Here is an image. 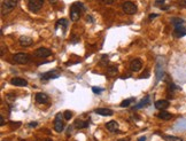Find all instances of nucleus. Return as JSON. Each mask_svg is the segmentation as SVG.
Segmentation results:
<instances>
[{"label": "nucleus", "mask_w": 186, "mask_h": 141, "mask_svg": "<svg viewBox=\"0 0 186 141\" xmlns=\"http://www.w3.org/2000/svg\"><path fill=\"white\" fill-rule=\"evenodd\" d=\"M84 6L80 4V2H75V4H72V6H71L70 8V18L75 22V21H77L78 18L80 17V15H82V13L84 12Z\"/></svg>", "instance_id": "nucleus-1"}, {"label": "nucleus", "mask_w": 186, "mask_h": 141, "mask_svg": "<svg viewBox=\"0 0 186 141\" xmlns=\"http://www.w3.org/2000/svg\"><path fill=\"white\" fill-rule=\"evenodd\" d=\"M16 5H18V0H4L2 6H1V9H2L1 13H2V15L10 13L13 9L16 7Z\"/></svg>", "instance_id": "nucleus-2"}, {"label": "nucleus", "mask_w": 186, "mask_h": 141, "mask_svg": "<svg viewBox=\"0 0 186 141\" xmlns=\"http://www.w3.org/2000/svg\"><path fill=\"white\" fill-rule=\"evenodd\" d=\"M122 8H123V12L128 15H133L137 13V6L131 2V1H126L122 5Z\"/></svg>", "instance_id": "nucleus-3"}, {"label": "nucleus", "mask_w": 186, "mask_h": 141, "mask_svg": "<svg viewBox=\"0 0 186 141\" xmlns=\"http://www.w3.org/2000/svg\"><path fill=\"white\" fill-rule=\"evenodd\" d=\"M44 1L45 0H29V2H28V7L29 9L31 10V12H38L39 9L43 7V5H44Z\"/></svg>", "instance_id": "nucleus-4"}, {"label": "nucleus", "mask_w": 186, "mask_h": 141, "mask_svg": "<svg viewBox=\"0 0 186 141\" xmlns=\"http://www.w3.org/2000/svg\"><path fill=\"white\" fill-rule=\"evenodd\" d=\"M13 59L18 64H27L30 62V56L27 53H16L13 56Z\"/></svg>", "instance_id": "nucleus-5"}, {"label": "nucleus", "mask_w": 186, "mask_h": 141, "mask_svg": "<svg viewBox=\"0 0 186 141\" xmlns=\"http://www.w3.org/2000/svg\"><path fill=\"white\" fill-rule=\"evenodd\" d=\"M35 55L37 57H43V59H45V57H48V56L52 55V51L48 49V48H45V47H40V48L36 49Z\"/></svg>", "instance_id": "nucleus-6"}, {"label": "nucleus", "mask_w": 186, "mask_h": 141, "mask_svg": "<svg viewBox=\"0 0 186 141\" xmlns=\"http://www.w3.org/2000/svg\"><path fill=\"white\" fill-rule=\"evenodd\" d=\"M62 116L60 113L56 114L55 116V121H54V129L56 132H62L63 131V122H62Z\"/></svg>", "instance_id": "nucleus-7"}, {"label": "nucleus", "mask_w": 186, "mask_h": 141, "mask_svg": "<svg viewBox=\"0 0 186 141\" xmlns=\"http://www.w3.org/2000/svg\"><path fill=\"white\" fill-rule=\"evenodd\" d=\"M60 77V73H58V71H48V72H45L40 76V78L43 80H50V79H55V78H59Z\"/></svg>", "instance_id": "nucleus-8"}, {"label": "nucleus", "mask_w": 186, "mask_h": 141, "mask_svg": "<svg viewBox=\"0 0 186 141\" xmlns=\"http://www.w3.org/2000/svg\"><path fill=\"white\" fill-rule=\"evenodd\" d=\"M174 35L176 36L177 38H180L183 36L186 35V28L184 27V24H179V25H175V31Z\"/></svg>", "instance_id": "nucleus-9"}, {"label": "nucleus", "mask_w": 186, "mask_h": 141, "mask_svg": "<svg viewBox=\"0 0 186 141\" xmlns=\"http://www.w3.org/2000/svg\"><path fill=\"white\" fill-rule=\"evenodd\" d=\"M130 68H131V70L134 71V72H138V71L142 68V61H140L139 59H134V60L131 61V63H130Z\"/></svg>", "instance_id": "nucleus-10"}, {"label": "nucleus", "mask_w": 186, "mask_h": 141, "mask_svg": "<svg viewBox=\"0 0 186 141\" xmlns=\"http://www.w3.org/2000/svg\"><path fill=\"white\" fill-rule=\"evenodd\" d=\"M10 84H13V85H15V86H21V87H24V86H27L28 85V81L26 79H23V78H13V79L10 80Z\"/></svg>", "instance_id": "nucleus-11"}, {"label": "nucleus", "mask_w": 186, "mask_h": 141, "mask_svg": "<svg viewBox=\"0 0 186 141\" xmlns=\"http://www.w3.org/2000/svg\"><path fill=\"white\" fill-rule=\"evenodd\" d=\"M169 105L170 103H169L168 100H159V101L155 102V108L160 109V110H164L166 108H168Z\"/></svg>", "instance_id": "nucleus-12"}, {"label": "nucleus", "mask_w": 186, "mask_h": 141, "mask_svg": "<svg viewBox=\"0 0 186 141\" xmlns=\"http://www.w3.org/2000/svg\"><path fill=\"white\" fill-rule=\"evenodd\" d=\"M96 114L101 115V116H112L114 113H113V110H110L108 108H98L96 109Z\"/></svg>", "instance_id": "nucleus-13"}, {"label": "nucleus", "mask_w": 186, "mask_h": 141, "mask_svg": "<svg viewBox=\"0 0 186 141\" xmlns=\"http://www.w3.org/2000/svg\"><path fill=\"white\" fill-rule=\"evenodd\" d=\"M36 101L38 103H46L48 101V95L45 93H37L36 94Z\"/></svg>", "instance_id": "nucleus-14"}, {"label": "nucleus", "mask_w": 186, "mask_h": 141, "mask_svg": "<svg viewBox=\"0 0 186 141\" xmlns=\"http://www.w3.org/2000/svg\"><path fill=\"white\" fill-rule=\"evenodd\" d=\"M34 43V40L30 38V37H27V36H22L20 37V44L21 46H30V45Z\"/></svg>", "instance_id": "nucleus-15"}, {"label": "nucleus", "mask_w": 186, "mask_h": 141, "mask_svg": "<svg viewBox=\"0 0 186 141\" xmlns=\"http://www.w3.org/2000/svg\"><path fill=\"white\" fill-rule=\"evenodd\" d=\"M106 127L110 131V132H116L118 129V124L116 123L115 121H110L106 124Z\"/></svg>", "instance_id": "nucleus-16"}, {"label": "nucleus", "mask_w": 186, "mask_h": 141, "mask_svg": "<svg viewBox=\"0 0 186 141\" xmlns=\"http://www.w3.org/2000/svg\"><path fill=\"white\" fill-rule=\"evenodd\" d=\"M158 117L160 119H163V121H169L172 117V115L168 113V111H166V110H161V113L158 114Z\"/></svg>", "instance_id": "nucleus-17"}, {"label": "nucleus", "mask_w": 186, "mask_h": 141, "mask_svg": "<svg viewBox=\"0 0 186 141\" xmlns=\"http://www.w3.org/2000/svg\"><path fill=\"white\" fill-rule=\"evenodd\" d=\"M150 100H151V97H150V95H147V97H145V99H142L140 103H138L137 106L133 108V110H134V109H140V108H142V107H145V106H147V105H150Z\"/></svg>", "instance_id": "nucleus-18"}, {"label": "nucleus", "mask_w": 186, "mask_h": 141, "mask_svg": "<svg viewBox=\"0 0 186 141\" xmlns=\"http://www.w3.org/2000/svg\"><path fill=\"white\" fill-rule=\"evenodd\" d=\"M67 24H68V22L64 20V18H61V20H59L58 22H56V24H55V28L58 29V28L61 27L63 29V31L66 30V28H67Z\"/></svg>", "instance_id": "nucleus-19"}, {"label": "nucleus", "mask_w": 186, "mask_h": 141, "mask_svg": "<svg viewBox=\"0 0 186 141\" xmlns=\"http://www.w3.org/2000/svg\"><path fill=\"white\" fill-rule=\"evenodd\" d=\"M75 126L77 127V129H85V127H88L89 126V122H83V121H76L75 122Z\"/></svg>", "instance_id": "nucleus-20"}, {"label": "nucleus", "mask_w": 186, "mask_h": 141, "mask_svg": "<svg viewBox=\"0 0 186 141\" xmlns=\"http://www.w3.org/2000/svg\"><path fill=\"white\" fill-rule=\"evenodd\" d=\"M161 67H162V64L161 63H158V68H156V79L160 80L162 78V76H163V68L161 69Z\"/></svg>", "instance_id": "nucleus-21"}, {"label": "nucleus", "mask_w": 186, "mask_h": 141, "mask_svg": "<svg viewBox=\"0 0 186 141\" xmlns=\"http://www.w3.org/2000/svg\"><path fill=\"white\" fill-rule=\"evenodd\" d=\"M163 139L166 141H183L182 138H178V137H174V135H164Z\"/></svg>", "instance_id": "nucleus-22"}, {"label": "nucleus", "mask_w": 186, "mask_h": 141, "mask_svg": "<svg viewBox=\"0 0 186 141\" xmlns=\"http://www.w3.org/2000/svg\"><path fill=\"white\" fill-rule=\"evenodd\" d=\"M132 101H134V99H133V97L126 99V100H124L123 102L121 103V107H122V108H124V107H129V106H130V103H131Z\"/></svg>", "instance_id": "nucleus-23"}, {"label": "nucleus", "mask_w": 186, "mask_h": 141, "mask_svg": "<svg viewBox=\"0 0 186 141\" xmlns=\"http://www.w3.org/2000/svg\"><path fill=\"white\" fill-rule=\"evenodd\" d=\"M172 23H174V25H179V24H184V20H183V18L175 17V18H172Z\"/></svg>", "instance_id": "nucleus-24"}, {"label": "nucleus", "mask_w": 186, "mask_h": 141, "mask_svg": "<svg viewBox=\"0 0 186 141\" xmlns=\"http://www.w3.org/2000/svg\"><path fill=\"white\" fill-rule=\"evenodd\" d=\"M63 117H64V119L69 121L71 117H72V113H71L70 110H66V111H64V114H63Z\"/></svg>", "instance_id": "nucleus-25"}, {"label": "nucleus", "mask_w": 186, "mask_h": 141, "mask_svg": "<svg viewBox=\"0 0 186 141\" xmlns=\"http://www.w3.org/2000/svg\"><path fill=\"white\" fill-rule=\"evenodd\" d=\"M92 91L96 93V94H100L102 91H104V88H101V87H97V86H93L92 87Z\"/></svg>", "instance_id": "nucleus-26"}, {"label": "nucleus", "mask_w": 186, "mask_h": 141, "mask_svg": "<svg viewBox=\"0 0 186 141\" xmlns=\"http://www.w3.org/2000/svg\"><path fill=\"white\" fill-rule=\"evenodd\" d=\"M108 72H109L110 75H114V73L117 72V68H116V67H109V68H108Z\"/></svg>", "instance_id": "nucleus-27"}, {"label": "nucleus", "mask_w": 186, "mask_h": 141, "mask_svg": "<svg viewBox=\"0 0 186 141\" xmlns=\"http://www.w3.org/2000/svg\"><path fill=\"white\" fill-rule=\"evenodd\" d=\"M178 5L180 7H186V0H178Z\"/></svg>", "instance_id": "nucleus-28"}, {"label": "nucleus", "mask_w": 186, "mask_h": 141, "mask_svg": "<svg viewBox=\"0 0 186 141\" xmlns=\"http://www.w3.org/2000/svg\"><path fill=\"white\" fill-rule=\"evenodd\" d=\"M166 0H155V6H162Z\"/></svg>", "instance_id": "nucleus-29"}, {"label": "nucleus", "mask_w": 186, "mask_h": 141, "mask_svg": "<svg viewBox=\"0 0 186 141\" xmlns=\"http://www.w3.org/2000/svg\"><path fill=\"white\" fill-rule=\"evenodd\" d=\"M104 4H106V5H112V4H114L115 2V0H101Z\"/></svg>", "instance_id": "nucleus-30"}, {"label": "nucleus", "mask_w": 186, "mask_h": 141, "mask_svg": "<svg viewBox=\"0 0 186 141\" xmlns=\"http://www.w3.org/2000/svg\"><path fill=\"white\" fill-rule=\"evenodd\" d=\"M0 125L1 126L5 125V118H4V116H0Z\"/></svg>", "instance_id": "nucleus-31"}, {"label": "nucleus", "mask_w": 186, "mask_h": 141, "mask_svg": "<svg viewBox=\"0 0 186 141\" xmlns=\"http://www.w3.org/2000/svg\"><path fill=\"white\" fill-rule=\"evenodd\" d=\"M158 16H159V15H158V14H151V15H150V20H154V18L155 17H158Z\"/></svg>", "instance_id": "nucleus-32"}, {"label": "nucleus", "mask_w": 186, "mask_h": 141, "mask_svg": "<svg viewBox=\"0 0 186 141\" xmlns=\"http://www.w3.org/2000/svg\"><path fill=\"white\" fill-rule=\"evenodd\" d=\"M145 140H146V138H145V137H140V138L138 139V141H145Z\"/></svg>", "instance_id": "nucleus-33"}, {"label": "nucleus", "mask_w": 186, "mask_h": 141, "mask_svg": "<svg viewBox=\"0 0 186 141\" xmlns=\"http://www.w3.org/2000/svg\"><path fill=\"white\" fill-rule=\"evenodd\" d=\"M37 125H38L37 123H30L29 124V126H31V127H32V126H37Z\"/></svg>", "instance_id": "nucleus-34"}, {"label": "nucleus", "mask_w": 186, "mask_h": 141, "mask_svg": "<svg viewBox=\"0 0 186 141\" xmlns=\"http://www.w3.org/2000/svg\"><path fill=\"white\" fill-rule=\"evenodd\" d=\"M86 18H88V22H89V21H90V22H93V20H92V17H91V16H88Z\"/></svg>", "instance_id": "nucleus-35"}, {"label": "nucleus", "mask_w": 186, "mask_h": 141, "mask_svg": "<svg viewBox=\"0 0 186 141\" xmlns=\"http://www.w3.org/2000/svg\"><path fill=\"white\" fill-rule=\"evenodd\" d=\"M51 4H56V0H50Z\"/></svg>", "instance_id": "nucleus-36"}, {"label": "nucleus", "mask_w": 186, "mask_h": 141, "mask_svg": "<svg viewBox=\"0 0 186 141\" xmlns=\"http://www.w3.org/2000/svg\"><path fill=\"white\" fill-rule=\"evenodd\" d=\"M45 141H53V140H52V139H46Z\"/></svg>", "instance_id": "nucleus-37"}]
</instances>
